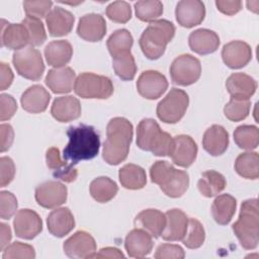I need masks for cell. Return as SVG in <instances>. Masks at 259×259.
<instances>
[{
    "instance_id": "1",
    "label": "cell",
    "mask_w": 259,
    "mask_h": 259,
    "mask_svg": "<svg viewBox=\"0 0 259 259\" xmlns=\"http://www.w3.org/2000/svg\"><path fill=\"white\" fill-rule=\"evenodd\" d=\"M133 124L124 117H113L109 120L102 150V157L107 164L118 165L126 159L133 140Z\"/></svg>"
},
{
    "instance_id": "2",
    "label": "cell",
    "mask_w": 259,
    "mask_h": 259,
    "mask_svg": "<svg viewBox=\"0 0 259 259\" xmlns=\"http://www.w3.org/2000/svg\"><path fill=\"white\" fill-rule=\"evenodd\" d=\"M69 142L64 149L65 160L76 165L83 160H90L97 156L100 148V138L91 125L79 124L70 126L67 131Z\"/></svg>"
},
{
    "instance_id": "3",
    "label": "cell",
    "mask_w": 259,
    "mask_h": 259,
    "mask_svg": "<svg viewBox=\"0 0 259 259\" xmlns=\"http://www.w3.org/2000/svg\"><path fill=\"white\" fill-rule=\"evenodd\" d=\"M175 34V26L166 19L152 21L142 33L139 44L143 54L149 60H157L165 53L166 46Z\"/></svg>"
},
{
    "instance_id": "4",
    "label": "cell",
    "mask_w": 259,
    "mask_h": 259,
    "mask_svg": "<svg viewBox=\"0 0 259 259\" xmlns=\"http://www.w3.org/2000/svg\"><path fill=\"white\" fill-rule=\"evenodd\" d=\"M137 145L140 149L153 153L155 156H170L173 138L163 132L153 118H144L137 128Z\"/></svg>"
},
{
    "instance_id": "5",
    "label": "cell",
    "mask_w": 259,
    "mask_h": 259,
    "mask_svg": "<svg viewBox=\"0 0 259 259\" xmlns=\"http://www.w3.org/2000/svg\"><path fill=\"white\" fill-rule=\"evenodd\" d=\"M233 231L241 246L246 250H253L259 243L258 200L247 199L242 202L239 219L233 225Z\"/></svg>"
},
{
    "instance_id": "6",
    "label": "cell",
    "mask_w": 259,
    "mask_h": 259,
    "mask_svg": "<svg viewBox=\"0 0 259 259\" xmlns=\"http://www.w3.org/2000/svg\"><path fill=\"white\" fill-rule=\"evenodd\" d=\"M74 91L81 98L106 99L113 93V84L108 77L85 72L76 78Z\"/></svg>"
},
{
    "instance_id": "7",
    "label": "cell",
    "mask_w": 259,
    "mask_h": 259,
    "mask_svg": "<svg viewBox=\"0 0 259 259\" xmlns=\"http://www.w3.org/2000/svg\"><path fill=\"white\" fill-rule=\"evenodd\" d=\"M189 97L187 93L178 88H172L158 103L157 115L165 123H176L185 114Z\"/></svg>"
},
{
    "instance_id": "8",
    "label": "cell",
    "mask_w": 259,
    "mask_h": 259,
    "mask_svg": "<svg viewBox=\"0 0 259 259\" xmlns=\"http://www.w3.org/2000/svg\"><path fill=\"white\" fill-rule=\"evenodd\" d=\"M12 63L16 72L28 80H39L45 71V65L39 51L31 47L16 51L12 56Z\"/></svg>"
},
{
    "instance_id": "9",
    "label": "cell",
    "mask_w": 259,
    "mask_h": 259,
    "mask_svg": "<svg viewBox=\"0 0 259 259\" xmlns=\"http://www.w3.org/2000/svg\"><path fill=\"white\" fill-rule=\"evenodd\" d=\"M201 74L200 61L189 54L177 57L170 66V75L174 84L188 86L195 83Z\"/></svg>"
},
{
    "instance_id": "10",
    "label": "cell",
    "mask_w": 259,
    "mask_h": 259,
    "mask_svg": "<svg viewBox=\"0 0 259 259\" xmlns=\"http://www.w3.org/2000/svg\"><path fill=\"white\" fill-rule=\"evenodd\" d=\"M67 187L61 182L49 180L35 188V200L45 208H55L67 200Z\"/></svg>"
},
{
    "instance_id": "11",
    "label": "cell",
    "mask_w": 259,
    "mask_h": 259,
    "mask_svg": "<svg viewBox=\"0 0 259 259\" xmlns=\"http://www.w3.org/2000/svg\"><path fill=\"white\" fill-rule=\"evenodd\" d=\"M168 81L166 77L154 70L144 71L137 81V89L139 94L146 99H157L166 91Z\"/></svg>"
},
{
    "instance_id": "12",
    "label": "cell",
    "mask_w": 259,
    "mask_h": 259,
    "mask_svg": "<svg viewBox=\"0 0 259 259\" xmlns=\"http://www.w3.org/2000/svg\"><path fill=\"white\" fill-rule=\"evenodd\" d=\"M13 227L18 238L31 240L42 231V221L34 210L22 208L16 212Z\"/></svg>"
},
{
    "instance_id": "13",
    "label": "cell",
    "mask_w": 259,
    "mask_h": 259,
    "mask_svg": "<svg viewBox=\"0 0 259 259\" xmlns=\"http://www.w3.org/2000/svg\"><path fill=\"white\" fill-rule=\"evenodd\" d=\"M63 248L70 258H91L96 251V243L89 233L78 231L65 241Z\"/></svg>"
},
{
    "instance_id": "14",
    "label": "cell",
    "mask_w": 259,
    "mask_h": 259,
    "mask_svg": "<svg viewBox=\"0 0 259 259\" xmlns=\"http://www.w3.org/2000/svg\"><path fill=\"white\" fill-rule=\"evenodd\" d=\"M175 16L177 22L186 28L200 24L205 16V7L199 0H182L176 5Z\"/></svg>"
},
{
    "instance_id": "15",
    "label": "cell",
    "mask_w": 259,
    "mask_h": 259,
    "mask_svg": "<svg viewBox=\"0 0 259 259\" xmlns=\"http://www.w3.org/2000/svg\"><path fill=\"white\" fill-rule=\"evenodd\" d=\"M197 151V145L190 136L179 135L173 138V148L169 157L175 165L187 168L195 161Z\"/></svg>"
},
{
    "instance_id": "16",
    "label": "cell",
    "mask_w": 259,
    "mask_h": 259,
    "mask_svg": "<svg viewBox=\"0 0 259 259\" xmlns=\"http://www.w3.org/2000/svg\"><path fill=\"white\" fill-rule=\"evenodd\" d=\"M222 58L229 68L240 69L252 60V50L245 41L233 40L224 46Z\"/></svg>"
},
{
    "instance_id": "17",
    "label": "cell",
    "mask_w": 259,
    "mask_h": 259,
    "mask_svg": "<svg viewBox=\"0 0 259 259\" xmlns=\"http://www.w3.org/2000/svg\"><path fill=\"white\" fill-rule=\"evenodd\" d=\"M106 33V22L102 15L89 13L79 19L77 34L87 41H99Z\"/></svg>"
},
{
    "instance_id": "18",
    "label": "cell",
    "mask_w": 259,
    "mask_h": 259,
    "mask_svg": "<svg viewBox=\"0 0 259 259\" xmlns=\"http://www.w3.org/2000/svg\"><path fill=\"white\" fill-rule=\"evenodd\" d=\"M29 45V35L22 23H9L1 20V46L10 50H22Z\"/></svg>"
},
{
    "instance_id": "19",
    "label": "cell",
    "mask_w": 259,
    "mask_h": 259,
    "mask_svg": "<svg viewBox=\"0 0 259 259\" xmlns=\"http://www.w3.org/2000/svg\"><path fill=\"white\" fill-rule=\"evenodd\" d=\"M153 237L143 229L132 230L125 237L124 248L132 258H143L153 249Z\"/></svg>"
},
{
    "instance_id": "20",
    "label": "cell",
    "mask_w": 259,
    "mask_h": 259,
    "mask_svg": "<svg viewBox=\"0 0 259 259\" xmlns=\"http://www.w3.org/2000/svg\"><path fill=\"white\" fill-rule=\"evenodd\" d=\"M166 225L161 234L165 241H179L185 235L188 225V217L178 208L169 209L165 213Z\"/></svg>"
},
{
    "instance_id": "21",
    "label": "cell",
    "mask_w": 259,
    "mask_h": 259,
    "mask_svg": "<svg viewBox=\"0 0 259 259\" xmlns=\"http://www.w3.org/2000/svg\"><path fill=\"white\" fill-rule=\"evenodd\" d=\"M76 74L70 67L55 68L48 72L45 82L47 86L58 94L69 93L72 91L75 84Z\"/></svg>"
},
{
    "instance_id": "22",
    "label": "cell",
    "mask_w": 259,
    "mask_h": 259,
    "mask_svg": "<svg viewBox=\"0 0 259 259\" xmlns=\"http://www.w3.org/2000/svg\"><path fill=\"white\" fill-rule=\"evenodd\" d=\"M47 225L53 236L63 238L75 228L74 215L68 207H59L48 215Z\"/></svg>"
},
{
    "instance_id": "23",
    "label": "cell",
    "mask_w": 259,
    "mask_h": 259,
    "mask_svg": "<svg viewBox=\"0 0 259 259\" xmlns=\"http://www.w3.org/2000/svg\"><path fill=\"white\" fill-rule=\"evenodd\" d=\"M74 21V15L62 7L53 8L46 17V23L52 36H63L71 32Z\"/></svg>"
},
{
    "instance_id": "24",
    "label": "cell",
    "mask_w": 259,
    "mask_h": 259,
    "mask_svg": "<svg viewBox=\"0 0 259 259\" xmlns=\"http://www.w3.org/2000/svg\"><path fill=\"white\" fill-rule=\"evenodd\" d=\"M188 45L194 53L198 55H207L219 49L220 37L213 30L199 28L189 34Z\"/></svg>"
},
{
    "instance_id": "25",
    "label": "cell",
    "mask_w": 259,
    "mask_h": 259,
    "mask_svg": "<svg viewBox=\"0 0 259 259\" xmlns=\"http://www.w3.org/2000/svg\"><path fill=\"white\" fill-rule=\"evenodd\" d=\"M50 99V93L41 85H32L22 93L20 102L25 111L40 113L47 109Z\"/></svg>"
},
{
    "instance_id": "26",
    "label": "cell",
    "mask_w": 259,
    "mask_h": 259,
    "mask_svg": "<svg viewBox=\"0 0 259 259\" xmlns=\"http://www.w3.org/2000/svg\"><path fill=\"white\" fill-rule=\"evenodd\" d=\"M51 113L60 122L77 119L81 115L80 101L71 95L57 97L52 104Z\"/></svg>"
},
{
    "instance_id": "27",
    "label": "cell",
    "mask_w": 259,
    "mask_h": 259,
    "mask_svg": "<svg viewBox=\"0 0 259 259\" xmlns=\"http://www.w3.org/2000/svg\"><path fill=\"white\" fill-rule=\"evenodd\" d=\"M203 149L211 156H221L229 146V134L219 124H213L208 127L202 138Z\"/></svg>"
},
{
    "instance_id": "28",
    "label": "cell",
    "mask_w": 259,
    "mask_h": 259,
    "mask_svg": "<svg viewBox=\"0 0 259 259\" xmlns=\"http://www.w3.org/2000/svg\"><path fill=\"white\" fill-rule=\"evenodd\" d=\"M231 97L237 99H250L257 88L256 81L245 73H234L226 82Z\"/></svg>"
},
{
    "instance_id": "29",
    "label": "cell",
    "mask_w": 259,
    "mask_h": 259,
    "mask_svg": "<svg viewBox=\"0 0 259 259\" xmlns=\"http://www.w3.org/2000/svg\"><path fill=\"white\" fill-rule=\"evenodd\" d=\"M135 225L137 228L148 232L152 237L158 238L165 228L166 215L158 209L148 208L142 210L136 217Z\"/></svg>"
},
{
    "instance_id": "30",
    "label": "cell",
    "mask_w": 259,
    "mask_h": 259,
    "mask_svg": "<svg viewBox=\"0 0 259 259\" xmlns=\"http://www.w3.org/2000/svg\"><path fill=\"white\" fill-rule=\"evenodd\" d=\"M73 56V48L68 40H53L45 48L47 63L55 68H62L67 65Z\"/></svg>"
},
{
    "instance_id": "31",
    "label": "cell",
    "mask_w": 259,
    "mask_h": 259,
    "mask_svg": "<svg viewBox=\"0 0 259 259\" xmlns=\"http://www.w3.org/2000/svg\"><path fill=\"white\" fill-rule=\"evenodd\" d=\"M237 207V200L231 194L225 193L215 197L211 205L212 218L219 225H228L233 215L235 214Z\"/></svg>"
},
{
    "instance_id": "32",
    "label": "cell",
    "mask_w": 259,
    "mask_h": 259,
    "mask_svg": "<svg viewBox=\"0 0 259 259\" xmlns=\"http://www.w3.org/2000/svg\"><path fill=\"white\" fill-rule=\"evenodd\" d=\"M227 182L223 174L214 170H207L201 174L197 182L199 192L205 197H212L226 188Z\"/></svg>"
},
{
    "instance_id": "33",
    "label": "cell",
    "mask_w": 259,
    "mask_h": 259,
    "mask_svg": "<svg viewBox=\"0 0 259 259\" xmlns=\"http://www.w3.org/2000/svg\"><path fill=\"white\" fill-rule=\"evenodd\" d=\"M118 178L121 185L126 189H141L147 183L145 170L136 164H126L119 169Z\"/></svg>"
},
{
    "instance_id": "34",
    "label": "cell",
    "mask_w": 259,
    "mask_h": 259,
    "mask_svg": "<svg viewBox=\"0 0 259 259\" xmlns=\"http://www.w3.org/2000/svg\"><path fill=\"white\" fill-rule=\"evenodd\" d=\"M90 194L91 196L100 203L110 201L117 193L118 187L116 183L108 177L101 176L97 177L90 183Z\"/></svg>"
},
{
    "instance_id": "35",
    "label": "cell",
    "mask_w": 259,
    "mask_h": 259,
    "mask_svg": "<svg viewBox=\"0 0 259 259\" xmlns=\"http://www.w3.org/2000/svg\"><path fill=\"white\" fill-rule=\"evenodd\" d=\"M236 172L246 179H257L259 177V156L256 152H245L240 154L235 161Z\"/></svg>"
},
{
    "instance_id": "36",
    "label": "cell",
    "mask_w": 259,
    "mask_h": 259,
    "mask_svg": "<svg viewBox=\"0 0 259 259\" xmlns=\"http://www.w3.org/2000/svg\"><path fill=\"white\" fill-rule=\"evenodd\" d=\"M112 67L116 76L123 81L133 80L137 73V65L131 51L112 57Z\"/></svg>"
},
{
    "instance_id": "37",
    "label": "cell",
    "mask_w": 259,
    "mask_h": 259,
    "mask_svg": "<svg viewBox=\"0 0 259 259\" xmlns=\"http://www.w3.org/2000/svg\"><path fill=\"white\" fill-rule=\"evenodd\" d=\"M189 186V176L186 171L175 169L168 182L163 185L161 190L169 197L177 198L182 196Z\"/></svg>"
},
{
    "instance_id": "38",
    "label": "cell",
    "mask_w": 259,
    "mask_h": 259,
    "mask_svg": "<svg viewBox=\"0 0 259 259\" xmlns=\"http://www.w3.org/2000/svg\"><path fill=\"white\" fill-rule=\"evenodd\" d=\"M234 140L239 148L254 150L259 144V130L255 125H240L234 132Z\"/></svg>"
},
{
    "instance_id": "39",
    "label": "cell",
    "mask_w": 259,
    "mask_h": 259,
    "mask_svg": "<svg viewBox=\"0 0 259 259\" xmlns=\"http://www.w3.org/2000/svg\"><path fill=\"white\" fill-rule=\"evenodd\" d=\"M46 161L48 168L53 171L54 177H58V179L70 175L75 167V165L72 163L68 164L67 160H62L60 151L56 147L48 149L46 154Z\"/></svg>"
},
{
    "instance_id": "40",
    "label": "cell",
    "mask_w": 259,
    "mask_h": 259,
    "mask_svg": "<svg viewBox=\"0 0 259 259\" xmlns=\"http://www.w3.org/2000/svg\"><path fill=\"white\" fill-rule=\"evenodd\" d=\"M134 38L127 29L120 28L115 30L107 39V49L111 57H114L123 52H130L133 46Z\"/></svg>"
},
{
    "instance_id": "41",
    "label": "cell",
    "mask_w": 259,
    "mask_h": 259,
    "mask_svg": "<svg viewBox=\"0 0 259 259\" xmlns=\"http://www.w3.org/2000/svg\"><path fill=\"white\" fill-rule=\"evenodd\" d=\"M137 17L142 21L152 22L163 13V4L158 0H141L135 3Z\"/></svg>"
},
{
    "instance_id": "42",
    "label": "cell",
    "mask_w": 259,
    "mask_h": 259,
    "mask_svg": "<svg viewBox=\"0 0 259 259\" xmlns=\"http://www.w3.org/2000/svg\"><path fill=\"white\" fill-rule=\"evenodd\" d=\"M204 239L205 232L201 223L193 218L188 219L187 230L181 240L182 243L189 249H197L202 246Z\"/></svg>"
},
{
    "instance_id": "43",
    "label": "cell",
    "mask_w": 259,
    "mask_h": 259,
    "mask_svg": "<svg viewBox=\"0 0 259 259\" xmlns=\"http://www.w3.org/2000/svg\"><path fill=\"white\" fill-rule=\"evenodd\" d=\"M250 107L251 103L249 99H237L231 97V100L224 107V113L228 119L232 121H240L248 116Z\"/></svg>"
},
{
    "instance_id": "44",
    "label": "cell",
    "mask_w": 259,
    "mask_h": 259,
    "mask_svg": "<svg viewBox=\"0 0 259 259\" xmlns=\"http://www.w3.org/2000/svg\"><path fill=\"white\" fill-rule=\"evenodd\" d=\"M21 23L26 27L29 35V46L31 48L38 47L45 42L47 39V33L45 26L40 19L35 17L26 16Z\"/></svg>"
},
{
    "instance_id": "45",
    "label": "cell",
    "mask_w": 259,
    "mask_h": 259,
    "mask_svg": "<svg viewBox=\"0 0 259 259\" xmlns=\"http://www.w3.org/2000/svg\"><path fill=\"white\" fill-rule=\"evenodd\" d=\"M175 171L173 165L167 161H156L150 169V176L153 183L162 187L171 178Z\"/></svg>"
},
{
    "instance_id": "46",
    "label": "cell",
    "mask_w": 259,
    "mask_h": 259,
    "mask_svg": "<svg viewBox=\"0 0 259 259\" xmlns=\"http://www.w3.org/2000/svg\"><path fill=\"white\" fill-rule=\"evenodd\" d=\"M107 17L117 23H126L132 17L131 5L125 1H114L106 7Z\"/></svg>"
},
{
    "instance_id": "47",
    "label": "cell",
    "mask_w": 259,
    "mask_h": 259,
    "mask_svg": "<svg viewBox=\"0 0 259 259\" xmlns=\"http://www.w3.org/2000/svg\"><path fill=\"white\" fill-rule=\"evenodd\" d=\"M35 257V252L32 246L21 242H14L8 245L2 254L3 259H15V258H26L32 259Z\"/></svg>"
},
{
    "instance_id": "48",
    "label": "cell",
    "mask_w": 259,
    "mask_h": 259,
    "mask_svg": "<svg viewBox=\"0 0 259 259\" xmlns=\"http://www.w3.org/2000/svg\"><path fill=\"white\" fill-rule=\"evenodd\" d=\"M53 6L52 1H24L23 8L27 16L42 18L51 12Z\"/></svg>"
},
{
    "instance_id": "49",
    "label": "cell",
    "mask_w": 259,
    "mask_h": 259,
    "mask_svg": "<svg viewBox=\"0 0 259 259\" xmlns=\"http://www.w3.org/2000/svg\"><path fill=\"white\" fill-rule=\"evenodd\" d=\"M17 199L15 195L9 191L0 192V217L3 220H9L16 211Z\"/></svg>"
},
{
    "instance_id": "50",
    "label": "cell",
    "mask_w": 259,
    "mask_h": 259,
    "mask_svg": "<svg viewBox=\"0 0 259 259\" xmlns=\"http://www.w3.org/2000/svg\"><path fill=\"white\" fill-rule=\"evenodd\" d=\"M185 256L181 246L176 244H162L155 252L156 259H183Z\"/></svg>"
},
{
    "instance_id": "51",
    "label": "cell",
    "mask_w": 259,
    "mask_h": 259,
    "mask_svg": "<svg viewBox=\"0 0 259 259\" xmlns=\"http://www.w3.org/2000/svg\"><path fill=\"white\" fill-rule=\"evenodd\" d=\"M0 169V186L5 187L13 180L15 175V166L12 159L9 157H1Z\"/></svg>"
},
{
    "instance_id": "52",
    "label": "cell",
    "mask_w": 259,
    "mask_h": 259,
    "mask_svg": "<svg viewBox=\"0 0 259 259\" xmlns=\"http://www.w3.org/2000/svg\"><path fill=\"white\" fill-rule=\"evenodd\" d=\"M17 110L15 99L9 94H1L0 96V119L1 121L10 119Z\"/></svg>"
},
{
    "instance_id": "53",
    "label": "cell",
    "mask_w": 259,
    "mask_h": 259,
    "mask_svg": "<svg viewBox=\"0 0 259 259\" xmlns=\"http://www.w3.org/2000/svg\"><path fill=\"white\" fill-rule=\"evenodd\" d=\"M0 151L3 153L11 147L13 140H14V132L10 124L2 123L0 125Z\"/></svg>"
},
{
    "instance_id": "54",
    "label": "cell",
    "mask_w": 259,
    "mask_h": 259,
    "mask_svg": "<svg viewBox=\"0 0 259 259\" xmlns=\"http://www.w3.org/2000/svg\"><path fill=\"white\" fill-rule=\"evenodd\" d=\"M215 5L218 9L226 15H234L242 9V2L239 0H217Z\"/></svg>"
},
{
    "instance_id": "55",
    "label": "cell",
    "mask_w": 259,
    "mask_h": 259,
    "mask_svg": "<svg viewBox=\"0 0 259 259\" xmlns=\"http://www.w3.org/2000/svg\"><path fill=\"white\" fill-rule=\"evenodd\" d=\"M0 70H1V85H0V89L1 90H5L7 89L12 81H13V73L11 68L9 67L8 64L1 62L0 64Z\"/></svg>"
},
{
    "instance_id": "56",
    "label": "cell",
    "mask_w": 259,
    "mask_h": 259,
    "mask_svg": "<svg viewBox=\"0 0 259 259\" xmlns=\"http://www.w3.org/2000/svg\"><path fill=\"white\" fill-rule=\"evenodd\" d=\"M122 252L114 247H106L99 250L98 253H94L91 258H123Z\"/></svg>"
},
{
    "instance_id": "57",
    "label": "cell",
    "mask_w": 259,
    "mask_h": 259,
    "mask_svg": "<svg viewBox=\"0 0 259 259\" xmlns=\"http://www.w3.org/2000/svg\"><path fill=\"white\" fill-rule=\"evenodd\" d=\"M0 228H1V244H0V250L3 251L9 244L10 240H11V230L9 228L8 225L1 223L0 224Z\"/></svg>"
}]
</instances>
